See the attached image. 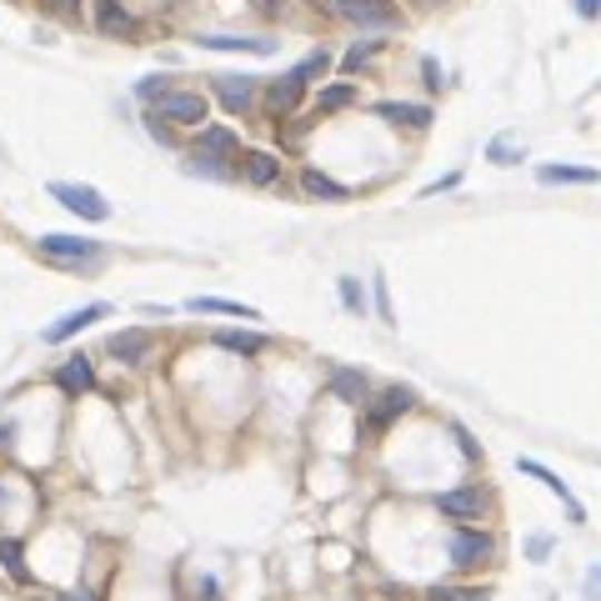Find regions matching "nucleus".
<instances>
[{
	"instance_id": "1",
	"label": "nucleus",
	"mask_w": 601,
	"mask_h": 601,
	"mask_svg": "<svg viewBox=\"0 0 601 601\" xmlns=\"http://www.w3.org/2000/svg\"><path fill=\"white\" fill-rule=\"evenodd\" d=\"M240 150H246L240 130L226 126V120H210V126H200L186 136L180 166H186V176H200V180H236Z\"/></svg>"
},
{
	"instance_id": "2",
	"label": "nucleus",
	"mask_w": 601,
	"mask_h": 601,
	"mask_svg": "<svg viewBox=\"0 0 601 601\" xmlns=\"http://www.w3.org/2000/svg\"><path fill=\"white\" fill-rule=\"evenodd\" d=\"M421 411V391L416 386H401V381H391V386H376L371 391V401L356 411V446H381L386 436H396L401 421H411Z\"/></svg>"
},
{
	"instance_id": "3",
	"label": "nucleus",
	"mask_w": 601,
	"mask_h": 601,
	"mask_svg": "<svg viewBox=\"0 0 601 601\" xmlns=\"http://www.w3.org/2000/svg\"><path fill=\"white\" fill-rule=\"evenodd\" d=\"M441 556H446L451 577H481L496 571L506 556V541L496 526H446L441 531Z\"/></svg>"
},
{
	"instance_id": "4",
	"label": "nucleus",
	"mask_w": 601,
	"mask_h": 601,
	"mask_svg": "<svg viewBox=\"0 0 601 601\" xmlns=\"http://www.w3.org/2000/svg\"><path fill=\"white\" fill-rule=\"evenodd\" d=\"M431 511H436L446 526H496L501 516V501H496V486L491 481H451V486L431 491Z\"/></svg>"
},
{
	"instance_id": "5",
	"label": "nucleus",
	"mask_w": 601,
	"mask_h": 601,
	"mask_svg": "<svg viewBox=\"0 0 601 601\" xmlns=\"http://www.w3.org/2000/svg\"><path fill=\"white\" fill-rule=\"evenodd\" d=\"M36 256L56 270H76V276H90L110 260V246L100 236H76V230H46L36 236Z\"/></svg>"
},
{
	"instance_id": "6",
	"label": "nucleus",
	"mask_w": 601,
	"mask_h": 601,
	"mask_svg": "<svg viewBox=\"0 0 601 601\" xmlns=\"http://www.w3.org/2000/svg\"><path fill=\"white\" fill-rule=\"evenodd\" d=\"M260 80L250 70H216V76H200V90L210 96V106L226 120H256L260 116Z\"/></svg>"
},
{
	"instance_id": "7",
	"label": "nucleus",
	"mask_w": 601,
	"mask_h": 601,
	"mask_svg": "<svg viewBox=\"0 0 601 601\" xmlns=\"http://www.w3.org/2000/svg\"><path fill=\"white\" fill-rule=\"evenodd\" d=\"M326 16L351 26L356 36H396V30H406V6L401 0H326Z\"/></svg>"
},
{
	"instance_id": "8",
	"label": "nucleus",
	"mask_w": 601,
	"mask_h": 601,
	"mask_svg": "<svg viewBox=\"0 0 601 601\" xmlns=\"http://www.w3.org/2000/svg\"><path fill=\"white\" fill-rule=\"evenodd\" d=\"M100 356H110L120 371H146L160 356V331L156 326H120L100 341Z\"/></svg>"
},
{
	"instance_id": "9",
	"label": "nucleus",
	"mask_w": 601,
	"mask_h": 601,
	"mask_svg": "<svg viewBox=\"0 0 601 601\" xmlns=\"http://www.w3.org/2000/svg\"><path fill=\"white\" fill-rule=\"evenodd\" d=\"M306 106H311V90L300 86L296 76H290V66L280 70V76H266V80H260V120H266L270 130L286 126V120H296Z\"/></svg>"
},
{
	"instance_id": "10",
	"label": "nucleus",
	"mask_w": 601,
	"mask_h": 601,
	"mask_svg": "<svg viewBox=\"0 0 601 601\" xmlns=\"http://www.w3.org/2000/svg\"><path fill=\"white\" fill-rule=\"evenodd\" d=\"M40 506V481L16 476V471H0V531H26L36 521Z\"/></svg>"
},
{
	"instance_id": "11",
	"label": "nucleus",
	"mask_w": 601,
	"mask_h": 601,
	"mask_svg": "<svg viewBox=\"0 0 601 601\" xmlns=\"http://www.w3.org/2000/svg\"><path fill=\"white\" fill-rule=\"evenodd\" d=\"M50 391H56L60 401H70V406H80V401H90L100 391V376H96V361L86 356V351H66V356L50 366Z\"/></svg>"
},
{
	"instance_id": "12",
	"label": "nucleus",
	"mask_w": 601,
	"mask_h": 601,
	"mask_svg": "<svg viewBox=\"0 0 601 601\" xmlns=\"http://www.w3.org/2000/svg\"><path fill=\"white\" fill-rule=\"evenodd\" d=\"M366 110L376 126L396 130V136H411V140H421L436 126V106H431V100H371Z\"/></svg>"
},
{
	"instance_id": "13",
	"label": "nucleus",
	"mask_w": 601,
	"mask_h": 601,
	"mask_svg": "<svg viewBox=\"0 0 601 601\" xmlns=\"http://www.w3.org/2000/svg\"><path fill=\"white\" fill-rule=\"evenodd\" d=\"M210 96L200 86H186V80H180L176 90H170L166 100H160L156 106V116L166 120L170 130H180V136H190V130H200V126H210Z\"/></svg>"
},
{
	"instance_id": "14",
	"label": "nucleus",
	"mask_w": 601,
	"mask_h": 601,
	"mask_svg": "<svg viewBox=\"0 0 601 601\" xmlns=\"http://www.w3.org/2000/svg\"><path fill=\"white\" fill-rule=\"evenodd\" d=\"M50 200L66 206L70 216L86 220V226H106V220L116 216V206L106 200V190L86 186V180H50Z\"/></svg>"
},
{
	"instance_id": "15",
	"label": "nucleus",
	"mask_w": 601,
	"mask_h": 601,
	"mask_svg": "<svg viewBox=\"0 0 601 601\" xmlns=\"http://www.w3.org/2000/svg\"><path fill=\"white\" fill-rule=\"evenodd\" d=\"M286 176H290V166H286V156H280V150H270V146H246V150H240V166H236L240 186H250V190H280V186H286Z\"/></svg>"
},
{
	"instance_id": "16",
	"label": "nucleus",
	"mask_w": 601,
	"mask_h": 601,
	"mask_svg": "<svg viewBox=\"0 0 601 601\" xmlns=\"http://www.w3.org/2000/svg\"><path fill=\"white\" fill-rule=\"evenodd\" d=\"M86 16H90V30H96L100 40H130V46H136V40L146 36V20H140L126 0H90Z\"/></svg>"
},
{
	"instance_id": "17",
	"label": "nucleus",
	"mask_w": 601,
	"mask_h": 601,
	"mask_svg": "<svg viewBox=\"0 0 601 601\" xmlns=\"http://www.w3.org/2000/svg\"><path fill=\"white\" fill-rule=\"evenodd\" d=\"M321 391H326V401H336V406L346 411H361L371 401V391H376V381H371V371L361 366H326V376H321Z\"/></svg>"
},
{
	"instance_id": "18",
	"label": "nucleus",
	"mask_w": 601,
	"mask_h": 601,
	"mask_svg": "<svg viewBox=\"0 0 601 601\" xmlns=\"http://www.w3.org/2000/svg\"><path fill=\"white\" fill-rule=\"evenodd\" d=\"M296 196L300 200H321V206H346L356 190L346 186V180H336L326 166H316V160H300L296 166Z\"/></svg>"
},
{
	"instance_id": "19",
	"label": "nucleus",
	"mask_w": 601,
	"mask_h": 601,
	"mask_svg": "<svg viewBox=\"0 0 601 601\" xmlns=\"http://www.w3.org/2000/svg\"><path fill=\"white\" fill-rule=\"evenodd\" d=\"M391 36H356L346 50L336 56V76L341 80H361V76H376V66L386 60Z\"/></svg>"
},
{
	"instance_id": "20",
	"label": "nucleus",
	"mask_w": 601,
	"mask_h": 601,
	"mask_svg": "<svg viewBox=\"0 0 601 601\" xmlns=\"http://www.w3.org/2000/svg\"><path fill=\"white\" fill-rule=\"evenodd\" d=\"M311 116L316 120H336V116H346V110H361V80H341V76H331L326 86H316L311 90Z\"/></svg>"
},
{
	"instance_id": "21",
	"label": "nucleus",
	"mask_w": 601,
	"mask_h": 601,
	"mask_svg": "<svg viewBox=\"0 0 601 601\" xmlns=\"http://www.w3.org/2000/svg\"><path fill=\"white\" fill-rule=\"evenodd\" d=\"M106 316H110V300H86V306H76V311H60V316L40 331V341H46V346H66V341H76L80 331H90Z\"/></svg>"
},
{
	"instance_id": "22",
	"label": "nucleus",
	"mask_w": 601,
	"mask_h": 601,
	"mask_svg": "<svg viewBox=\"0 0 601 601\" xmlns=\"http://www.w3.org/2000/svg\"><path fill=\"white\" fill-rule=\"evenodd\" d=\"M516 471H521V476H531V481H541V486H546L551 496H556L561 506H566V521H571V526H587V506H581V496L556 476V471L546 466V461H536V456H516Z\"/></svg>"
},
{
	"instance_id": "23",
	"label": "nucleus",
	"mask_w": 601,
	"mask_h": 601,
	"mask_svg": "<svg viewBox=\"0 0 601 601\" xmlns=\"http://www.w3.org/2000/svg\"><path fill=\"white\" fill-rule=\"evenodd\" d=\"M210 346L226 351L230 361H260L276 341H270L266 331H256V326H226V331H210Z\"/></svg>"
},
{
	"instance_id": "24",
	"label": "nucleus",
	"mask_w": 601,
	"mask_h": 601,
	"mask_svg": "<svg viewBox=\"0 0 601 601\" xmlns=\"http://www.w3.org/2000/svg\"><path fill=\"white\" fill-rule=\"evenodd\" d=\"M196 46H200V50H216V56H256V60H266V56H276V50H280V40H270V36H220V30H200Z\"/></svg>"
},
{
	"instance_id": "25",
	"label": "nucleus",
	"mask_w": 601,
	"mask_h": 601,
	"mask_svg": "<svg viewBox=\"0 0 601 601\" xmlns=\"http://www.w3.org/2000/svg\"><path fill=\"white\" fill-rule=\"evenodd\" d=\"M421 601H491V587L476 577H446V581H426Z\"/></svg>"
},
{
	"instance_id": "26",
	"label": "nucleus",
	"mask_w": 601,
	"mask_h": 601,
	"mask_svg": "<svg viewBox=\"0 0 601 601\" xmlns=\"http://www.w3.org/2000/svg\"><path fill=\"white\" fill-rule=\"evenodd\" d=\"M0 571H6L16 587H36V566L26 561V536H16V531H0Z\"/></svg>"
},
{
	"instance_id": "27",
	"label": "nucleus",
	"mask_w": 601,
	"mask_h": 601,
	"mask_svg": "<svg viewBox=\"0 0 601 601\" xmlns=\"http://www.w3.org/2000/svg\"><path fill=\"white\" fill-rule=\"evenodd\" d=\"M290 76H296V80H300V86H306V90L326 86V80L336 76V56H331V46H321V40H316V46H311L306 56H300L296 66H290Z\"/></svg>"
},
{
	"instance_id": "28",
	"label": "nucleus",
	"mask_w": 601,
	"mask_h": 601,
	"mask_svg": "<svg viewBox=\"0 0 601 601\" xmlns=\"http://www.w3.org/2000/svg\"><path fill=\"white\" fill-rule=\"evenodd\" d=\"M180 311H190V316H230V321H240V326L260 321L256 306H246V300H230V296H190Z\"/></svg>"
},
{
	"instance_id": "29",
	"label": "nucleus",
	"mask_w": 601,
	"mask_h": 601,
	"mask_svg": "<svg viewBox=\"0 0 601 601\" xmlns=\"http://www.w3.org/2000/svg\"><path fill=\"white\" fill-rule=\"evenodd\" d=\"M541 186H601L597 166H571V160H541L536 166Z\"/></svg>"
},
{
	"instance_id": "30",
	"label": "nucleus",
	"mask_w": 601,
	"mask_h": 601,
	"mask_svg": "<svg viewBox=\"0 0 601 601\" xmlns=\"http://www.w3.org/2000/svg\"><path fill=\"white\" fill-rule=\"evenodd\" d=\"M176 86H180V76H170V70H150V76L136 80V90H130V96H136L140 110H156Z\"/></svg>"
},
{
	"instance_id": "31",
	"label": "nucleus",
	"mask_w": 601,
	"mask_h": 601,
	"mask_svg": "<svg viewBox=\"0 0 601 601\" xmlns=\"http://www.w3.org/2000/svg\"><path fill=\"white\" fill-rule=\"evenodd\" d=\"M336 300L346 316H366L371 311V280L361 276H336Z\"/></svg>"
},
{
	"instance_id": "32",
	"label": "nucleus",
	"mask_w": 601,
	"mask_h": 601,
	"mask_svg": "<svg viewBox=\"0 0 601 601\" xmlns=\"http://www.w3.org/2000/svg\"><path fill=\"white\" fill-rule=\"evenodd\" d=\"M486 160H491V166H501V170H511V166L526 160V146H521L516 136H491L486 140Z\"/></svg>"
},
{
	"instance_id": "33",
	"label": "nucleus",
	"mask_w": 601,
	"mask_h": 601,
	"mask_svg": "<svg viewBox=\"0 0 601 601\" xmlns=\"http://www.w3.org/2000/svg\"><path fill=\"white\" fill-rule=\"evenodd\" d=\"M441 431H446V436L456 441V451H461V461H466V466H486V451L476 446V436H471V431L461 426V421H441Z\"/></svg>"
},
{
	"instance_id": "34",
	"label": "nucleus",
	"mask_w": 601,
	"mask_h": 601,
	"mask_svg": "<svg viewBox=\"0 0 601 601\" xmlns=\"http://www.w3.org/2000/svg\"><path fill=\"white\" fill-rule=\"evenodd\" d=\"M36 601H106V587L100 581H70L60 591H40Z\"/></svg>"
},
{
	"instance_id": "35",
	"label": "nucleus",
	"mask_w": 601,
	"mask_h": 601,
	"mask_svg": "<svg viewBox=\"0 0 601 601\" xmlns=\"http://www.w3.org/2000/svg\"><path fill=\"white\" fill-rule=\"evenodd\" d=\"M140 126H146V136L156 140V146H166V150H186V136H180V130H170L166 120L156 116V110H140Z\"/></svg>"
},
{
	"instance_id": "36",
	"label": "nucleus",
	"mask_w": 601,
	"mask_h": 601,
	"mask_svg": "<svg viewBox=\"0 0 601 601\" xmlns=\"http://www.w3.org/2000/svg\"><path fill=\"white\" fill-rule=\"evenodd\" d=\"M371 311H376V316L386 321V326H396V311H391V280L381 276V270L371 276Z\"/></svg>"
},
{
	"instance_id": "37",
	"label": "nucleus",
	"mask_w": 601,
	"mask_h": 601,
	"mask_svg": "<svg viewBox=\"0 0 601 601\" xmlns=\"http://www.w3.org/2000/svg\"><path fill=\"white\" fill-rule=\"evenodd\" d=\"M186 601H226V581L216 577V571H200L196 577V587H190V597Z\"/></svg>"
},
{
	"instance_id": "38",
	"label": "nucleus",
	"mask_w": 601,
	"mask_h": 601,
	"mask_svg": "<svg viewBox=\"0 0 601 601\" xmlns=\"http://www.w3.org/2000/svg\"><path fill=\"white\" fill-rule=\"evenodd\" d=\"M46 16H56V20H80L90 10V0H36Z\"/></svg>"
},
{
	"instance_id": "39",
	"label": "nucleus",
	"mask_w": 601,
	"mask_h": 601,
	"mask_svg": "<svg viewBox=\"0 0 601 601\" xmlns=\"http://www.w3.org/2000/svg\"><path fill=\"white\" fill-rule=\"evenodd\" d=\"M421 86H426V96L446 90V70H441V60H436V56H421Z\"/></svg>"
},
{
	"instance_id": "40",
	"label": "nucleus",
	"mask_w": 601,
	"mask_h": 601,
	"mask_svg": "<svg viewBox=\"0 0 601 601\" xmlns=\"http://www.w3.org/2000/svg\"><path fill=\"white\" fill-rule=\"evenodd\" d=\"M551 551H556V536H551V531H531L526 536V561H551Z\"/></svg>"
},
{
	"instance_id": "41",
	"label": "nucleus",
	"mask_w": 601,
	"mask_h": 601,
	"mask_svg": "<svg viewBox=\"0 0 601 601\" xmlns=\"http://www.w3.org/2000/svg\"><path fill=\"white\" fill-rule=\"evenodd\" d=\"M290 6H296V0H250V10H256L260 20H286Z\"/></svg>"
},
{
	"instance_id": "42",
	"label": "nucleus",
	"mask_w": 601,
	"mask_h": 601,
	"mask_svg": "<svg viewBox=\"0 0 601 601\" xmlns=\"http://www.w3.org/2000/svg\"><path fill=\"white\" fill-rule=\"evenodd\" d=\"M461 186V170H451V176H441V180H426L421 186V200H436V196H446V190H456Z\"/></svg>"
},
{
	"instance_id": "43",
	"label": "nucleus",
	"mask_w": 601,
	"mask_h": 601,
	"mask_svg": "<svg viewBox=\"0 0 601 601\" xmlns=\"http://www.w3.org/2000/svg\"><path fill=\"white\" fill-rule=\"evenodd\" d=\"M581 591H587V601H601V561L587 571V581H581Z\"/></svg>"
},
{
	"instance_id": "44",
	"label": "nucleus",
	"mask_w": 601,
	"mask_h": 601,
	"mask_svg": "<svg viewBox=\"0 0 601 601\" xmlns=\"http://www.w3.org/2000/svg\"><path fill=\"white\" fill-rule=\"evenodd\" d=\"M577 20H601V0H571Z\"/></svg>"
},
{
	"instance_id": "45",
	"label": "nucleus",
	"mask_w": 601,
	"mask_h": 601,
	"mask_svg": "<svg viewBox=\"0 0 601 601\" xmlns=\"http://www.w3.org/2000/svg\"><path fill=\"white\" fill-rule=\"evenodd\" d=\"M401 6H406V16H411V10H436V6H446V0H401Z\"/></svg>"
},
{
	"instance_id": "46",
	"label": "nucleus",
	"mask_w": 601,
	"mask_h": 601,
	"mask_svg": "<svg viewBox=\"0 0 601 601\" xmlns=\"http://www.w3.org/2000/svg\"><path fill=\"white\" fill-rule=\"evenodd\" d=\"M306 10H316V16H326V0H300Z\"/></svg>"
},
{
	"instance_id": "47",
	"label": "nucleus",
	"mask_w": 601,
	"mask_h": 601,
	"mask_svg": "<svg viewBox=\"0 0 601 601\" xmlns=\"http://www.w3.org/2000/svg\"><path fill=\"white\" fill-rule=\"evenodd\" d=\"M401 601H411V597H401Z\"/></svg>"
}]
</instances>
